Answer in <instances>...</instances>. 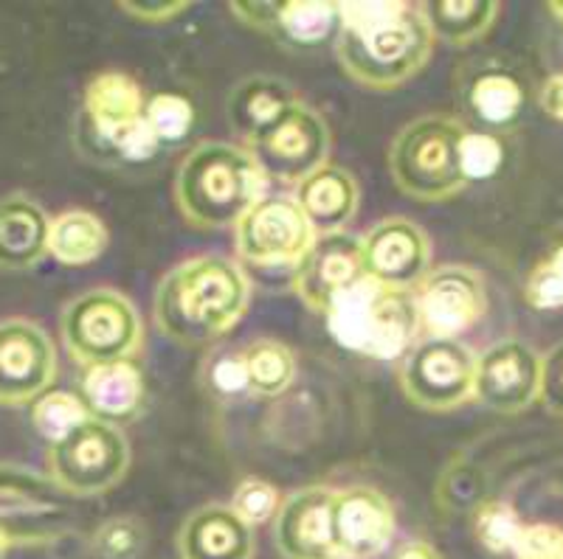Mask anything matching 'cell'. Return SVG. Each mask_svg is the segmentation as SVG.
Listing matches in <instances>:
<instances>
[{
  "label": "cell",
  "mask_w": 563,
  "mask_h": 559,
  "mask_svg": "<svg viewBox=\"0 0 563 559\" xmlns=\"http://www.w3.org/2000/svg\"><path fill=\"white\" fill-rule=\"evenodd\" d=\"M538 102H541V110H544L552 121L563 124V70L561 74H552V77L547 79L541 93H538Z\"/></svg>",
  "instance_id": "obj_42"
},
{
  "label": "cell",
  "mask_w": 563,
  "mask_h": 559,
  "mask_svg": "<svg viewBox=\"0 0 563 559\" xmlns=\"http://www.w3.org/2000/svg\"><path fill=\"white\" fill-rule=\"evenodd\" d=\"M243 351L251 394L274 400V396H282L294 385L296 357L290 346H285L276 337H256Z\"/></svg>",
  "instance_id": "obj_29"
},
{
  "label": "cell",
  "mask_w": 563,
  "mask_h": 559,
  "mask_svg": "<svg viewBox=\"0 0 563 559\" xmlns=\"http://www.w3.org/2000/svg\"><path fill=\"white\" fill-rule=\"evenodd\" d=\"M130 470V445L122 427L90 416L85 425L48 447V476L68 495L90 497L110 492Z\"/></svg>",
  "instance_id": "obj_7"
},
{
  "label": "cell",
  "mask_w": 563,
  "mask_h": 559,
  "mask_svg": "<svg viewBox=\"0 0 563 559\" xmlns=\"http://www.w3.org/2000/svg\"><path fill=\"white\" fill-rule=\"evenodd\" d=\"M231 14L288 48H316L339 34V3L330 0H238Z\"/></svg>",
  "instance_id": "obj_18"
},
{
  "label": "cell",
  "mask_w": 563,
  "mask_h": 559,
  "mask_svg": "<svg viewBox=\"0 0 563 559\" xmlns=\"http://www.w3.org/2000/svg\"><path fill=\"white\" fill-rule=\"evenodd\" d=\"M7 548H9V537H7V532H3V526H0V559H3Z\"/></svg>",
  "instance_id": "obj_45"
},
{
  "label": "cell",
  "mask_w": 563,
  "mask_h": 559,
  "mask_svg": "<svg viewBox=\"0 0 563 559\" xmlns=\"http://www.w3.org/2000/svg\"><path fill=\"white\" fill-rule=\"evenodd\" d=\"M527 523L507 501H485L474 512V537L485 551L512 554Z\"/></svg>",
  "instance_id": "obj_31"
},
{
  "label": "cell",
  "mask_w": 563,
  "mask_h": 559,
  "mask_svg": "<svg viewBox=\"0 0 563 559\" xmlns=\"http://www.w3.org/2000/svg\"><path fill=\"white\" fill-rule=\"evenodd\" d=\"M333 532L341 559L378 557L395 537V508L375 487H350L333 497Z\"/></svg>",
  "instance_id": "obj_20"
},
{
  "label": "cell",
  "mask_w": 563,
  "mask_h": 559,
  "mask_svg": "<svg viewBox=\"0 0 563 559\" xmlns=\"http://www.w3.org/2000/svg\"><path fill=\"white\" fill-rule=\"evenodd\" d=\"M251 287L243 267L218 254L195 256L173 267L155 287V324L189 349L218 344L249 310Z\"/></svg>",
  "instance_id": "obj_2"
},
{
  "label": "cell",
  "mask_w": 563,
  "mask_h": 559,
  "mask_svg": "<svg viewBox=\"0 0 563 559\" xmlns=\"http://www.w3.org/2000/svg\"><path fill=\"white\" fill-rule=\"evenodd\" d=\"M420 329L426 337H454L474 329L487 312L485 276L467 265L431 270L415 290Z\"/></svg>",
  "instance_id": "obj_10"
},
{
  "label": "cell",
  "mask_w": 563,
  "mask_h": 559,
  "mask_svg": "<svg viewBox=\"0 0 563 559\" xmlns=\"http://www.w3.org/2000/svg\"><path fill=\"white\" fill-rule=\"evenodd\" d=\"M294 200L305 211L316 236L341 234L358 214L361 189L344 166L324 164L310 178L296 183Z\"/></svg>",
  "instance_id": "obj_24"
},
{
  "label": "cell",
  "mask_w": 563,
  "mask_h": 559,
  "mask_svg": "<svg viewBox=\"0 0 563 559\" xmlns=\"http://www.w3.org/2000/svg\"><path fill=\"white\" fill-rule=\"evenodd\" d=\"M434 48L422 3H339L335 57L352 82L391 90L415 79Z\"/></svg>",
  "instance_id": "obj_1"
},
{
  "label": "cell",
  "mask_w": 563,
  "mask_h": 559,
  "mask_svg": "<svg viewBox=\"0 0 563 559\" xmlns=\"http://www.w3.org/2000/svg\"><path fill=\"white\" fill-rule=\"evenodd\" d=\"M476 355L454 337H422L406 351L397 380L411 405L445 413L474 400Z\"/></svg>",
  "instance_id": "obj_8"
},
{
  "label": "cell",
  "mask_w": 563,
  "mask_h": 559,
  "mask_svg": "<svg viewBox=\"0 0 563 559\" xmlns=\"http://www.w3.org/2000/svg\"><path fill=\"white\" fill-rule=\"evenodd\" d=\"M203 385L214 400L238 402L251 396L249 369H245L243 349H220L206 360L203 366Z\"/></svg>",
  "instance_id": "obj_33"
},
{
  "label": "cell",
  "mask_w": 563,
  "mask_h": 559,
  "mask_svg": "<svg viewBox=\"0 0 563 559\" xmlns=\"http://www.w3.org/2000/svg\"><path fill=\"white\" fill-rule=\"evenodd\" d=\"M538 400L544 402L552 416L563 420V340L541 357V391H538Z\"/></svg>",
  "instance_id": "obj_39"
},
{
  "label": "cell",
  "mask_w": 563,
  "mask_h": 559,
  "mask_svg": "<svg viewBox=\"0 0 563 559\" xmlns=\"http://www.w3.org/2000/svg\"><path fill=\"white\" fill-rule=\"evenodd\" d=\"M265 180L268 175L249 147L231 141H203L180 160L175 203L195 228H229L265 198Z\"/></svg>",
  "instance_id": "obj_3"
},
{
  "label": "cell",
  "mask_w": 563,
  "mask_h": 559,
  "mask_svg": "<svg viewBox=\"0 0 563 559\" xmlns=\"http://www.w3.org/2000/svg\"><path fill=\"white\" fill-rule=\"evenodd\" d=\"M108 248V228L97 214L85 209L63 211L52 220L48 256L68 267H82L97 261Z\"/></svg>",
  "instance_id": "obj_27"
},
{
  "label": "cell",
  "mask_w": 563,
  "mask_h": 559,
  "mask_svg": "<svg viewBox=\"0 0 563 559\" xmlns=\"http://www.w3.org/2000/svg\"><path fill=\"white\" fill-rule=\"evenodd\" d=\"M147 546V528L139 517H110L93 532V551L102 559H135Z\"/></svg>",
  "instance_id": "obj_35"
},
{
  "label": "cell",
  "mask_w": 563,
  "mask_h": 559,
  "mask_svg": "<svg viewBox=\"0 0 563 559\" xmlns=\"http://www.w3.org/2000/svg\"><path fill=\"white\" fill-rule=\"evenodd\" d=\"M119 9L128 12L130 18L144 20V23H164V20L178 18L180 12H186L189 3L186 0H122Z\"/></svg>",
  "instance_id": "obj_41"
},
{
  "label": "cell",
  "mask_w": 563,
  "mask_h": 559,
  "mask_svg": "<svg viewBox=\"0 0 563 559\" xmlns=\"http://www.w3.org/2000/svg\"><path fill=\"white\" fill-rule=\"evenodd\" d=\"M525 299L532 310H563V242L532 267L525 281Z\"/></svg>",
  "instance_id": "obj_36"
},
{
  "label": "cell",
  "mask_w": 563,
  "mask_h": 559,
  "mask_svg": "<svg viewBox=\"0 0 563 559\" xmlns=\"http://www.w3.org/2000/svg\"><path fill=\"white\" fill-rule=\"evenodd\" d=\"M333 497L327 487H305L282 497L274 521L276 551L285 559H341L333 532Z\"/></svg>",
  "instance_id": "obj_19"
},
{
  "label": "cell",
  "mask_w": 563,
  "mask_h": 559,
  "mask_svg": "<svg viewBox=\"0 0 563 559\" xmlns=\"http://www.w3.org/2000/svg\"><path fill=\"white\" fill-rule=\"evenodd\" d=\"M254 528L225 503H206L178 532L180 559H254Z\"/></svg>",
  "instance_id": "obj_21"
},
{
  "label": "cell",
  "mask_w": 563,
  "mask_h": 559,
  "mask_svg": "<svg viewBox=\"0 0 563 559\" xmlns=\"http://www.w3.org/2000/svg\"><path fill=\"white\" fill-rule=\"evenodd\" d=\"M147 96L124 70H102L82 96L79 147L90 144L97 158H110L113 144L144 119Z\"/></svg>",
  "instance_id": "obj_17"
},
{
  "label": "cell",
  "mask_w": 563,
  "mask_h": 559,
  "mask_svg": "<svg viewBox=\"0 0 563 559\" xmlns=\"http://www.w3.org/2000/svg\"><path fill=\"white\" fill-rule=\"evenodd\" d=\"M361 261L366 279L391 290L415 293L420 281L429 276V234L406 216L380 220L361 236Z\"/></svg>",
  "instance_id": "obj_15"
},
{
  "label": "cell",
  "mask_w": 563,
  "mask_h": 559,
  "mask_svg": "<svg viewBox=\"0 0 563 559\" xmlns=\"http://www.w3.org/2000/svg\"><path fill=\"white\" fill-rule=\"evenodd\" d=\"M238 254L245 265L260 270L294 267L305 259L316 242L308 216L294 198H271L265 194L238 225Z\"/></svg>",
  "instance_id": "obj_9"
},
{
  "label": "cell",
  "mask_w": 563,
  "mask_h": 559,
  "mask_svg": "<svg viewBox=\"0 0 563 559\" xmlns=\"http://www.w3.org/2000/svg\"><path fill=\"white\" fill-rule=\"evenodd\" d=\"M465 124L454 115L429 113L409 121L389 147V172L397 189L422 203L449 200L465 189L460 144Z\"/></svg>",
  "instance_id": "obj_5"
},
{
  "label": "cell",
  "mask_w": 563,
  "mask_h": 559,
  "mask_svg": "<svg viewBox=\"0 0 563 559\" xmlns=\"http://www.w3.org/2000/svg\"><path fill=\"white\" fill-rule=\"evenodd\" d=\"M330 127L324 115L308 104H296L274 130L256 141L251 155L268 178L285 183H301L305 178L330 164Z\"/></svg>",
  "instance_id": "obj_12"
},
{
  "label": "cell",
  "mask_w": 563,
  "mask_h": 559,
  "mask_svg": "<svg viewBox=\"0 0 563 559\" xmlns=\"http://www.w3.org/2000/svg\"><path fill=\"white\" fill-rule=\"evenodd\" d=\"M144 124L153 130L161 147H173L192 133L195 108L180 93H155L147 96L144 104Z\"/></svg>",
  "instance_id": "obj_32"
},
{
  "label": "cell",
  "mask_w": 563,
  "mask_h": 559,
  "mask_svg": "<svg viewBox=\"0 0 563 559\" xmlns=\"http://www.w3.org/2000/svg\"><path fill=\"white\" fill-rule=\"evenodd\" d=\"M389 559H442V554L426 540H406L391 551Z\"/></svg>",
  "instance_id": "obj_43"
},
{
  "label": "cell",
  "mask_w": 563,
  "mask_h": 559,
  "mask_svg": "<svg viewBox=\"0 0 563 559\" xmlns=\"http://www.w3.org/2000/svg\"><path fill=\"white\" fill-rule=\"evenodd\" d=\"M52 220L26 194L0 200V267L32 270L48 256Z\"/></svg>",
  "instance_id": "obj_25"
},
{
  "label": "cell",
  "mask_w": 563,
  "mask_h": 559,
  "mask_svg": "<svg viewBox=\"0 0 563 559\" xmlns=\"http://www.w3.org/2000/svg\"><path fill=\"white\" fill-rule=\"evenodd\" d=\"M59 335L68 355L90 369L102 362L133 360L144 344V324L128 295L97 287L63 306Z\"/></svg>",
  "instance_id": "obj_6"
},
{
  "label": "cell",
  "mask_w": 563,
  "mask_h": 559,
  "mask_svg": "<svg viewBox=\"0 0 563 559\" xmlns=\"http://www.w3.org/2000/svg\"><path fill=\"white\" fill-rule=\"evenodd\" d=\"M541 391V357L532 346L505 337L476 357L474 400L496 413H521Z\"/></svg>",
  "instance_id": "obj_16"
},
{
  "label": "cell",
  "mask_w": 563,
  "mask_h": 559,
  "mask_svg": "<svg viewBox=\"0 0 563 559\" xmlns=\"http://www.w3.org/2000/svg\"><path fill=\"white\" fill-rule=\"evenodd\" d=\"M550 12L555 14V18L563 23V0H552V3H550Z\"/></svg>",
  "instance_id": "obj_44"
},
{
  "label": "cell",
  "mask_w": 563,
  "mask_h": 559,
  "mask_svg": "<svg viewBox=\"0 0 563 559\" xmlns=\"http://www.w3.org/2000/svg\"><path fill=\"white\" fill-rule=\"evenodd\" d=\"M229 506L234 508V512H238L251 528H256L276 521L282 506V495L271 481L251 476L238 483V490H234V495H231Z\"/></svg>",
  "instance_id": "obj_37"
},
{
  "label": "cell",
  "mask_w": 563,
  "mask_h": 559,
  "mask_svg": "<svg viewBox=\"0 0 563 559\" xmlns=\"http://www.w3.org/2000/svg\"><path fill=\"white\" fill-rule=\"evenodd\" d=\"M296 104H301L299 96L288 82L268 77V74H254L231 88L225 115H229V127L238 133V138L254 147L256 141L268 130H274Z\"/></svg>",
  "instance_id": "obj_23"
},
{
  "label": "cell",
  "mask_w": 563,
  "mask_h": 559,
  "mask_svg": "<svg viewBox=\"0 0 563 559\" xmlns=\"http://www.w3.org/2000/svg\"><path fill=\"white\" fill-rule=\"evenodd\" d=\"M467 113L479 121L485 133H505V130L516 127L527 108V90L519 82V77H512L501 68L479 70L465 90Z\"/></svg>",
  "instance_id": "obj_26"
},
{
  "label": "cell",
  "mask_w": 563,
  "mask_h": 559,
  "mask_svg": "<svg viewBox=\"0 0 563 559\" xmlns=\"http://www.w3.org/2000/svg\"><path fill=\"white\" fill-rule=\"evenodd\" d=\"M434 40L451 45H467L490 32L493 20L499 14L496 0H429L422 3Z\"/></svg>",
  "instance_id": "obj_28"
},
{
  "label": "cell",
  "mask_w": 563,
  "mask_h": 559,
  "mask_svg": "<svg viewBox=\"0 0 563 559\" xmlns=\"http://www.w3.org/2000/svg\"><path fill=\"white\" fill-rule=\"evenodd\" d=\"M158 149V138H155L153 130H150L147 124H144V119H141L135 127H130L122 138L115 141L110 158L122 160V164H144V160L153 158Z\"/></svg>",
  "instance_id": "obj_40"
},
{
  "label": "cell",
  "mask_w": 563,
  "mask_h": 559,
  "mask_svg": "<svg viewBox=\"0 0 563 559\" xmlns=\"http://www.w3.org/2000/svg\"><path fill=\"white\" fill-rule=\"evenodd\" d=\"M90 420V411L85 407L82 396L68 394V391H48L32 405V425L48 445H57L68 433Z\"/></svg>",
  "instance_id": "obj_30"
},
{
  "label": "cell",
  "mask_w": 563,
  "mask_h": 559,
  "mask_svg": "<svg viewBox=\"0 0 563 559\" xmlns=\"http://www.w3.org/2000/svg\"><path fill=\"white\" fill-rule=\"evenodd\" d=\"M57 377V351L40 324L0 321V405H26L48 394Z\"/></svg>",
  "instance_id": "obj_13"
},
{
  "label": "cell",
  "mask_w": 563,
  "mask_h": 559,
  "mask_svg": "<svg viewBox=\"0 0 563 559\" xmlns=\"http://www.w3.org/2000/svg\"><path fill=\"white\" fill-rule=\"evenodd\" d=\"M512 559H563V526L555 523H527Z\"/></svg>",
  "instance_id": "obj_38"
},
{
  "label": "cell",
  "mask_w": 563,
  "mask_h": 559,
  "mask_svg": "<svg viewBox=\"0 0 563 559\" xmlns=\"http://www.w3.org/2000/svg\"><path fill=\"white\" fill-rule=\"evenodd\" d=\"M335 344L372 360H404L420 335L415 293L364 279L327 312Z\"/></svg>",
  "instance_id": "obj_4"
},
{
  "label": "cell",
  "mask_w": 563,
  "mask_h": 559,
  "mask_svg": "<svg viewBox=\"0 0 563 559\" xmlns=\"http://www.w3.org/2000/svg\"><path fill=\"white\" fill-rule=\"evenodd\" d=\"M79 396L93 420L122 427L139 420L147 396V382L135 360L102 362L85 369Z\"/></svg>",
  "instance_id": "obj_22"
},
{
  "label": "cell",
  "mask_w": 563,
  "mask_h": 559,
  "mask_svg": "<svg viewBox=\"0 0 563 559\" xmlns=\"http://www.w3.org/2000/svg\"><path fill=\"white\" fill-rule=\"evenodd\" d=\"M366 279L361 261V239L346 234L316 236L305 259L294 267L290 284L308 310L327 315L335 301Z\"/></svg>",
  "instance_id": "obj_14"
},
{
  "label": "cell",
  "mask_w": 563,
  "mask_h": 559,
  "mask_svg": "<svg viewBox=\"0 0 563 559\" xmlns=\"http://www.w3.org/2000/svg\"><path fill=\"white\" fill-rule=\"evenodd\" d=\"M68 492L29 467L0 465V526L12 543H43L59 532Z\"/></svg>",
  "instance_id": "obj_11"
},
{
  "label": "cell",
  "mask_w": 563,
  "mask_h": 559,
  "mask_svg": "<svg viewBox=\"0 0 563 559\" xmlns=\"http://www.w3.org/2000/svg\"><path fill=\"white\" fill-rule=\"evenodd\" d=\"M505 164V147L499 135L485 133V130H465L460 144V166L465 183L476 180H490Z\"/></svg>",
  "instance_id": "obj_34"
}]
</instances>
